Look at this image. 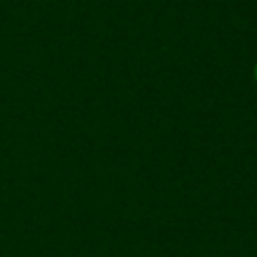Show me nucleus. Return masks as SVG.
<instances>
[{"label": "nucleus", "instance_id": "1", "mask_svg": "<svg viewBox=\"0 0 257 257\" xmlns=\"http://www.w3.org/2000/svg\"><path fill=\"white\" fill-rule=\"evenodd\" d=\"M253 74H255V80H257V64H255V70H253Z\"/></svg>", "mask_w": 257, "mask_h": 257}]
</instances>
